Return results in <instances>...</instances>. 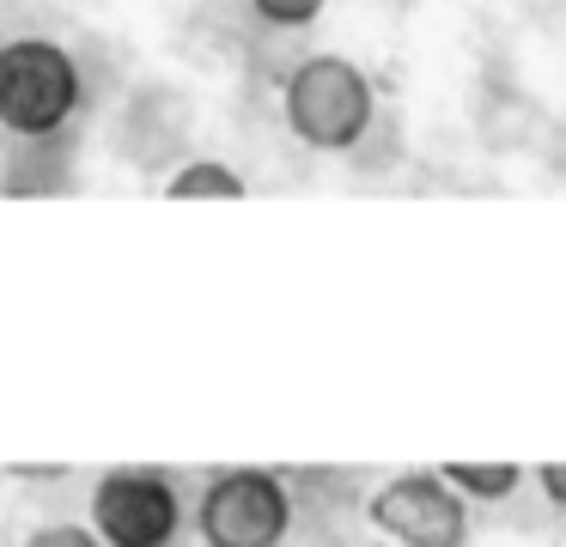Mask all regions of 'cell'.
<instances>
[{"label":"cell","instance_id":"obj_4","mask_svg":"<svg viewBox=\"0 0 566 547\" xmlns=\"http://www.w3.org/2000/svg\"><path fill=\"white\" fill-rule=\"evenodd\" d=\"M366 523L390 547H469V498L439 481V469L390 474L371 486Z\"/></svg>","mask_w":566,"mask_h":547},{"label":"cell","instance_id":"obj_8","mask_svg":"<svg viewBox=\"0 0 566 547\" xmlns=\"http://www.w3.org/2000/svg\"><path fill=\"white\" fill-rule=\"evenodd\" d=\"M323 7L329 0H250L256 24H269V31H305V24L323 19Z\"/></svg>","mask_w":566,"mask_h":547},{"label":"cell","instance_id":"obj_2","mask_svg":"<svg viewBox=\"0 0 566 547\" xmlns=\"http://www.w3.org/2000/svg\"><path fill=\"white\" fill-rule=\"evenodd\" d=\"M80 61L50 36H13L0 43V128L13 140H50L80 109Z\"/></svg>","mask_w":566,"mask_h":547},{"label":"cell","instance_id":"obj_6","mask_svg":"<svg viewBox=\"0 0 566 547\" xmlns=\"http://www.w3.org/2000/svg\"><path fill=\"white\" fill-rule=\"evenodd\" d=\"M165 201H244V177L226 158H189L165 177Z\"/></svg>","mask_w":566,"mask_h":547},{"label":"cell","instance_id":"obj_3","mask_svg":"<svg viewBox=\"0 0 566 547\" xmlns=\"http://www.w3.org/2000/svg\"><path fill=\"white\" fill-rule=\"evenodd\" d=\"M201 547H281L293 535V493L274 469H226L196 505Z\"/></svg>","mask_w":566,"mask_h":547},{"label":"cell","instance_id":"obj_10","mask_svg":"<svg viewBox=\"0 0 566 547\" xmlns=\"http://www.w3.org/2000/svg\"><path fill=\"white\" fill-rule=\"evenodd\" d=\"M536 486H542V498H548L554 511H566V462H542Z\"/></svg>","mask_w":566,"mask_h":547},{"label":"cell","instance_id":"obj_11","mask_svg":"<svg viewBox=\"0 0 566 547\" xmlns=\"http://www.w3.org/2000/svg\"><path fill=\"white\" fill-rule=\"evenodd\" d=\"M371 547H390V541H371Z\"/></svg>","mask_w":566,"mask_h":547},{"label":"cell","instance_id":"obj_9","mask_svg":"<svg viewBox=\"0 0 566 547\" xmlns=\"http://www.w3.org/2000/svg\"><path fill=\"white\" fill-rule=\"evenodd\" d=\"M25 547H104L86 523H43V529L25 535Z\"/></svg>","mask_w":566,"mask_h":547},{"label":"cell","instance_id":"obj_5","mask_svg":"<svg viewBox=\"0 0 566 547\" xmlns=\"http://www.w3.org/2000/svg\"><path fill=\"white\" fill-rule=\"evenodd\" d=\"M92 535L104 547H171L184 529V498L159 469H111L92 486Z\"/></svg>","mask_w":566,"mask_h":547},{"label":"cell","instance_id":"obj_7","mask_svg":"<svg viewBox=\"0 0 566 547\" xmlns=\"http://www.w3.org/2000/svg\"><path fill=\"white\" fill-rule=\"evenodd\" d=\"M439 481L463 498H512L524 469L517 462H439Z\"/></svg>","mask_w":566,"mask_h":547},{"label":"cell","instance_id":"obj_1","mask_svg":"<svg viewBox=\"0 0 566 547\" xmlns=\"http://www.w3.org/2000/svg\"><path fill=\"white\" fill-rule=\"evenodd\" d=\"M281 116H286V128H293V140L311 146V152H354V146L371 134L378 92H371V80H366L359 61L305 55L293 73H286Z\"/></svg>","mask_w":566,"mask_h":547}]
</instances>
